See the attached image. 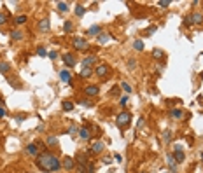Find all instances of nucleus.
<instances>
[{
	"mask_svg": "<svg viewBox=\"0 0 203 173\" xmlns=\"http://www.w3.org/2000/svg\"><path fill=\"white\" fill-rule=\"evenodd\" d=\"M173 157H175V161H177V163H182V161H184L186 159V156H184V152H175V154H173Z\"/></svg>",
	"mask_w": 203,
	"mask_h": 173,
	"instance_id": "obj_26",
	"label": "nucleus"
},
{
	"mask_svg": "<svg viewBox=\"0 0 203 173\" xmlns=\"http://www.w3.org/2000/svg\"><path fill=\"white\" fill-rule=\"evenodd\" d=\"M103 149H105L103 142H95V143H93V147H91V152H93V154H100Z\"/></svg>",
	"mask_w": 203,
	"mask_h": 173,
	"instance_id": "obj_9",
	"label": "nucleus"
},
{
	"mask_svg": "<svg viewBox=\"0 0 203 173\" xmlns=\"http://www.w3.org/2000/svg\"><path fill=\"white\" fill-rule=\"evenodd\" d=\"M27 152L37 157V156H39V147H37L35 143H28V145H27Z\"/></svg>",
	"mask_w": 203,
	"mask_h": 173,
	"instance_id": "obj_12",
	"label": "nucleus"
},
{
	"mask_svg": "<svg viewBox=\"0 0 203 173\" xmlns=\"http://www.w3.org/2000/svg\"><path fill=\"white\" fill-rule=\"evenodd\" d=\"M86 171H88V173H95V166H93L91 163H88V166H86Z\"/></svg>",
	"mask_w": 203,
	"mask_h": 173,
	"instance_id": "obj_41",
	"label": "nucleus"
},
{
	"mask_svg": "<svg viewBox=\"0 0 203 173\" xmlns=\"http://www.w3.org/2000/svg\"><path fill=\"white\" fill-rule=\"evenodd\" d=\"M107 40H109V33H100V35H98V42H100V44H105Z\"/></svg>",
	"mask_w": 203,
	"mask_h": 173,
	"instance_id": "obj_29",
	"label": "nucleus"
},
{
	"mask_svg": "<svg viewBox=\"0 0 203 173\" xmlns=\"http://www.w3.org/2000/svg\"><path fill=\"white\" fill-rule=\"evenodd\" d=\"M75 161H77L79 164H82V166H88V163H89V161H88V156H86V154H79Z\"/></svg>",
	"mask_w": 203,
	"mask_h": 173,
	"instance_id": "obj_15",
	"label": "nucleus"
},
{
	"mask_svg": "<svg viewBox=\"0 0 203 173\" xmlns=\"http://www.w3.org/2000/svg\"><path fill=\"white\" fill-rule=\"evenodd\" d=\"M37 54H39L40 58H46L49 53H47V51H46V47H39V49H37Z\"/></svg>",
	"mask_w": 203,
	"mask_h": 173,
	"instance_id": "obj_32",
	"label": "nucleus"
},
{
	"mask_svg": "<svg viewBox=\"0 0 203 173\" xmlns=\"http://www.w3.org/2000/svg\"><path fill=\"white\" fill-rule=\"evenodd\" d=\"M63 28H65L67 33H70V31L74 30V25H72V21H65V26H63Z\"/></svg>",
	"mask_w": 203,
	"mask_h": 173,
	"instance_id": "obj_31",
	"label": "nucleus"
},
{
	"mask_svg": "<svg viewBox=\"0 0 203 173\" xmlns=\"http://www.w3.org/2000/svg\"><path fill=\"white\" fill-rule=\"evenodd\" d=\"M109 72H111V68H109V65H105V63H100V65L95 68V74H97L98 77H107Z\"/></svg>",
	"mask_w": 203,
	"mask_h": 173,
	"instance_id": "obj_5",
	"label": "nucleus"
},
{
	"mask_svg": "<svg viewBox=\"0 0 203 173\" xmlns=\"http://www.w3.org/2000/svg\"><path fill=\"white\" fill-rule=\"evenodd\" d=\"M102 33V28L98 26V25H95V26L88 28V31H86V35H100Z\"/></svg>",
	"mask_w": 203,
	"mask_h": 173,
	"instance_id": "obj_13",
	"label": "nucleus"
},
{
	"mask_svg": "<svg viewBox=\"0 0 203 173\" xmlns=\"http://www.w3.org/2000/svg\"><path fill=\"white\" fill-rule=\"evenodd\" d=\"M168 5H170V0H159L158 2V7H161V9H165Z\"/></svg>",
	"mask_w": 203,
	"mask_h": 173,
	"instance_id": "obj_35",
	"label": "nucleus"
},
{
	"mask_svg": "<svg viewBox=\"0 0 203 173\" xmlns=\"http://www.w3.org/2000/svg\"><path fill=\"white\" fill-rule=\"evenodd\" d=\"M4 23H7V14H5V12H0V26H2Z\"/></svg>",
	"mask_w": 203,
	"mask_h": 173,
	"instance_id": "obj_37",
	"label": "nucleus"
},
{
	"mask_svg": "<svg viewBox=\"0 0 203 173\" xmlns=\"http://www.w3.org/2000/svg\"><path fill=\"white\" fill-rule=\"evenodd\" d=\"M79 105H82V107H93V102H89V100H81Z\"/></svg>",
	"mask_w": 203,
	"mask_h": 173,
	"instance_id": "obj_38",
	"label": "nucleus"
},
{
	"mask_svg": "<svg viewBox=\"0 0 203 173\" xmlns=\"http://www.w3.org/2000/svg\"><path fill=\"white\" fill-rule=\"evenodd\" d=\"M11 39H12V40H21L23 33L19 30H12V31H11Z\"/></svg>",
	"mask_w": 203,
	"mask_h": 173,
	"instance_id": "obj_19",
	"label": "nucleus"
},
{
	"mask_svg": "<svg viewBox=\"0 0 203 173\" xmlns=\"http://www.w3.org/2000/svg\"><path fill=\"white\" fill-rule=\"evenodd\" d=\"M5 114H7L5 108H4V107H0V117H5Z\"/></svg>",
	"mask_w": 203,
	"mask_h": 173,
	"instance_id": "obj_45",
	"label": "nucleus"
},
{
	"mask_svg": "<svg viewBox=\"0 0 203 173\" xmlns=\"http://www.w3.org/2000/svg\"><path fill=\"white\" fill-rule=\"evenodd\" d=\"M135 63H137V61H135V60H130V63H128V68H130V70H133V68L137 67Z\"/></svg>",
	"mask_w": 203,
	"mask_h": 173,
	"instance_id": "obj_42",
	"label": "nucleus"
},
{
	"mask_svg": "<svg viewBox=\"0 0 203 173\" xmlns=\"http://www.w3.org/2000/svg\"><path fill=\"white\" fill-rule=\"evenodd\" d=\"M133 49L135 51H144V40H135L133 42Z\"/></svg>",
	"mask_w": 203,
	"mask_h": 173,
	"instance_id": "obj_20",
	"label": "nucleus"
},
{
	"mask_svg": "<svg viewBox=\"0 0 203 173\" xmlns=\"http://www.w3.org/2000/svg\"><path fill=\"white\" fill-rule=\"evenodd\" d=\"M163 138H165V142H170V131H165Z\"/></svg>",
	"mask_w": 203,
	"mask_h": 173,
	"instance_id": "obj_44",
	"label": "nucleus"
},
{
	"mask_svg": "<svg viewBox=\"0 0 203 173\" xmlns=\"http://www.w3.org/2000/svg\"><path fill=\"white\" fill-rule=\"evenodd\" d=\"M166 159H168V164H170V166L173 168V166H175V163H177L175 157H173V154H168V156H166Z\"/></svg>",
	"mask_w": 203,
	"mask_h": 173,
	"instance_id": "obj_34",
	"label": "nucleus"
},
{
	"mask_svg": "<svg viewBox=\"0 0 203 173\" xmlns=\"http://www.w3.org/2000/svg\"><path fill=\"white\" fill-rule=\"evenodd\" d=\"M58 11L60 12H67L68 11V4L67 2H58Z\"/></svg>",
	"mask_w": 203,
	"mask_h": 173,
	"instance_id": "obj_24",
	"label": "nucleus"
},
{
	"mask_svg": "<svg viewBox=\"0 0 203 173\" xmlns=\"http://www.w3.org/2000/svg\"><path fill=\"white\" fill-rule=\"evenodd\" d=\"M72 108H74V103H72V102H68V100L63 102V110H65V112H70Z\"/></svg>",
	"mask_w": 203,
	"mask_h": 173,
	"instance_id": "obj_27",
	"label": "nucleus"
},
{
	"mask_svg": "<svg viewBox=\"0 0 203 173\" xmlns=\"http://www.w3.org/2000/svg\"><path fill=\"white\" fill-rule=\"evenodd\" d=\"M79 137L82 138V140H89V138H91V133H89L88 128H81L79 129Z\"/></svg>",
	"mask_w": 203,
	"mask_h": 173,
	"instance_id": "obj_14",
	"label": "nucleus"
},
{
	"mask_svg": "<svg viewBox=\"0 0 203 173\" xmlns=\"http://www.w3.org/2000/svg\"><path fill=\"white\" fill-rule=\"evenodd\" d=\"M84 12H86V7H84V5H81V4H77V5H75V16H79V18H82V16H84Z\"/></svg>",
	"mask_w": 203,
	"mask_h": 173,
	"instance_id": "obj_16",
	"label": "nucleus"
},
{
	"mask_svg": "<svg viewBox=\"0 0 203 173\" xmlns=\"http://www.w3.org/2000/svg\"><path fill=\"white\" fill-rule=\"evenodd\" d=\"M35 164L39 166V170H42V171H58V170L62 168V161L58 159L54 154H51V152H42V154H39Z\"/></svg>",
	"mask_w": 203,
	"mask_h": 173,
	"instance_id": "obj_1",
	"label": "nucleus"
},
{
	"mask_svg": "<svg viewBox=\"0 0 203 173\" xmlns=\"http://www.w3.org/2000/svg\"><path fill=\"white\" fill-rule=\"evenodd\" d=\"M201 159H203V152H201Z\"/></svg>",
	"mask_w": 203,
	"mask_h": 173,
	"instance_id": "obj_50",
	"label": "nucleus"
},
{
	"mask_svg": "<svg viewBox=\"0 0 203 173\" xmlns=\"http://www.w3.org/2000/svg\"><path fill=\"white\" fill-rule=\"evenodd\" d=\"M74 49H77V51H86V49H89L88 40L82 39V37H75L74 39Z\"/></svg>",
	"mask_w": 203,
	"mask_h": 173,
	"instance_id": "obj_4",
	"label": "nucleus"
},
{
	"mask_svg": "<svg viewBox=\"0 0 203 173\" xmlns=\"http://www.w3.org/2000/svg\"><path fill=\"white\" fill-rule=\"evenodd\" d=\"M77 133H79V129L75 128V126H70V128H68V135H70V137H77Z\"/></svg>",
	"mask_w": 203,
	"mask_h": 173,
	"instance_id": "obj_33",
	"label": "nucleus"
},
{
	"mask_svg": "<svg viewBox=\"0 0 203 173\" xmlns=\"http://www.w3.org/2000/svg\"><path fill=\"white\" fill-rule=\"evenodd\" d=\"M200 77H203V72H201V74H200Z\"/></svg>",
	"mask_w": 203,
	"mask_h": 173,
	"instance_id": "obj_49",
	"label": "nucleus"
},
{
	"mask_svg": "<svg viewBox=\"0 0 203 173\" xmlns=\"http://www.w3.org/2000/svg\"><path fill=\"white\" fill-rule=\"evenodd\" d=\"M156 30H158V26H149L146 31H144V35H146V37H151V35H152V33H154Z\"/></svg>",
	"mask_w": 203,
	"mask_h": 173,
	"instance_id": "obj_30",
	"label": "nucleus"
},
{
	"mask_svg": "<svg viewBox=\"0 0 203 173\" xmlns=\"http://www.w3.org/2000/svg\"><path fill=\"white\" fill-rule=\"evenodd\" d=\"M130 121H131V114L130 112H119L117 114V117H116V124L119 126V128H126V126L130 124Z\"/></svg>",
	"mask_w": 203,
	"mask_h": 173,
	"instance_id": "obj_2",
	"label": "nucleus"
},
{
	"mask_svg": "<svg viewBox=\"0 0 203 173\" xmlns=\"http://www.w3.org/2000/svg\"><path fill=\"white\" fill-rule=\"evenodd\" d=\"M16 121H18V123H21V121H25V115H18V117H16Z\"/></svg>",
	"mask_w": 203,
	"mask_h": 173,
	"instance_id": "obj_48",
	"label": "nucleus"
},
{
	"mask_svg": "<svg viewBox=\"0 0 203 173\" xmlns=\"http://www.w3.org/2000/svg\"><path fill=\"white\" fill-rule=\"evenodd\" d=\"M47 56L51 58V60H56V58H58V53H56V51H51V53H49Z\"/></svg>",
	"mask_w": 203,
	"mask_h": 173,
	"instance_id": "obj_43",
	"label": "nucleus"
},
{
	"mask_svg": "<svg viewBox=\"0 0 203 173\" xmlns=\"http://www.w3.org/2000/svg\"><path fill=\"white\" fill-rule=\"evenodd\" d=\"M93 63H97V58H95V56H86V58L82 60V68L91 67Z\"/></svg>",
	"mask_w": 203,
	"mask_h": 173,
	"instance_id": "obj_11",
	"label": "nucleus"
},
{
	"mask_svg": "<svg viewBox=\"0 0 203 173\" xmlns=\"http://www.w3.org/2000/svg\"><path fill=\"white\" fill-rule=\"evenodd\" d=\"M100 88L98 86H88V88H84V93L88 94V96H97Z\"/></svg>",
	"mask_w": 203,
	"mask_h": 173,
	"instance_id": "obj_8",
	"label": "nucleus"
},
{
	"mask_svg": "<svg viewBox=\"0 0 203 173\" xmlns=\"http://www.w3.org/2000/svg\"><path fill=\"white\" fill-rule=\"evenodd\" d=\"M91 74H93V68H91V67L82 68V70H81V77H82V79H84V77H89Z\"/></svg>",
	"mask_w": 203,
	"mask_h": 173,
	"instance_id": "obj_23",
	"label": "nucleus"
},
{
	"mask_svg": "<svg viewBox=\"0 0 203 173\" xmlns=\"http://www.w3.org/2000/svg\"><path fill=\"white\" fill-rule=\"evenodd\" d=\"M203 21V14H200V12H193L191 16H187V18L184 19V25H200V23Z\"/></svg>",
	"mask_w": 203,
	"mask_h": 173,
	"instance_id": "obj_3",
	"label": "nucleus"
},
{
	"mask_svg": "<svg viewBox=\"0 0 203 173\" xmlns=\"http://www.w3.org/2000/svg\"><path fill=\"white\" fill-rule=\"evenodd\" d=\"M170 115H172V117H175V119H181V117H182V110H179V108H173V110L170 112Z\"/></svg>",
	"mask_w": 203,
	"mask_h": 173,
	"instance_id": "obj_28",
	"label": "nucleus"
},
{
	"mask_svg": "<svg viewBox=\"0 0 203 173\" xmlns=\"http://www.w3.org/2000/svg\"><path fill=\"white\" fill-rule=\"evenodd\" d=\"M165 53H163V49H154L152 51V58H156V60H159V58H163Z\"/></svg>",
	"mask_w": 203,
	"mask_h": 173,
	"instance_id": "obj_25",
	"label": "nucleus"
},
{
	"mask_svg": "<svg viewBox=\"0 0 203 173\" xmlns=\"http://www.w3.org/2000/svg\"><path fill=\"white\" fill-rule=\"evenodd\" d=\"M75 166H77V171L79 173H88L86 171V166H82V164H75Z\"/></svg>",
	"mask_w": 203,
	"mask_h": 173,
	"instance_id": "obj_40",
	"label": "nucleus"
},
{
	"mask_svg": "<svg viewBox=\"0 0 203 173\" xmlns=\"http://www.w3.org/2000/svg\"><path fill=\"white\" fill-rule=\"evenodd\" d=\"M114 159H116V163H121V159H123V157H121V154H116Z\"/></svg>",
	"mask_w": 203,
	"mask_h": 173,
	"instance_id": "obj_46",
	"label": "nucleus"
},
{
	"mask_svg": "<svg viewBox=\"0 0 203 173\" xmlns=\"http://www.w3.org/2000/svg\"><path fill=\"white\" fill-rule=\"evenodd\" d=\"M119 93H121V91H119V88H117V86H114V88L111 89V94H116V96H119Z\"/></svg>",
	"mask_w": 203,
	"mask_h": 173,
	"instance_id": "obj_39",
	"label": "nucleus"
},
{
	"mask_svg": "<svg viewBox=\"0 0 203 173\" xmlns=\"http://www.w3.org/2000/svg\"><path fill=\"white\" fill-rule=\"evenodd\" d=\"M121 88H123V91H126V93H131V86H130L128 82H123Z\"/></svg>",
	"mask_w": 203,
	"mask_h": 173,
	"instance_id": "obj_36",
	"label": "nucleus"
},
{
	"mask_svg": "<svg viewBox=\"0 0 203 173\" xmlns=\"http://www.w3.org/2000/svg\"><path fill=\"white\" fill-rule=\"evenodd\" d=\"M49 28H51V25H49V19H40L39 21V30L40 31H49Z\"/></svg>",
	"mask_w": 203,
	"mask_h": 173,
	"instance_id": "obj_10",
	"label": "nucleus"
},
{
	"mask_svg": "<svg viewBox=\"0 0 203 173\" xmlns=\"http://www.w3.org/2000/svg\"><path fill=\"white\" fill-rule=\"evenodd\" d=\"M62 166L65 170H68V171H72V170L75 168V159H72L70 156H65V157H63V161H62Z\"/></svg>",
	"mask_w": 203,
	"mask_h": 173,
	"instance_id": "obj_6",
	"label": "nucleus"
},
{
	"mask_svg": "<svg viewBox=\"0 0 203 173\" xmlns=\"http://www.w3.org/2000/svg\"><path fill=\"white\" fill-rule=\"evenodd\" d=\"M46 145L56 147V145H58V138H56V137H47V138H46Z\"/></svg>",
	"mask_w": 203,
	"mask_h": 173,
	"instance_id": "obj_17",
	"label": "nucleus"
},
{
	"mask_svg": "<svg viewBox=\"0 0 203 173\" xmlns=\"http://www.w3.org/2000/svg\"><path fill=\"white\" fill-rule=\"evenodd\" d=\"M103 163H105V164H111L112 159H111V157H103Z\"/></svg>",
	"mask_w": 203,
	"mask_h": 173,
	"instance_id": "obj_47",
	"label": "nucleus"
},
{
	"mask_svg": "<svg viewBox=\"0 0 203 173\" xmlns=\"http://www.w3.org/2000/svg\"><path fill=\"white\" fill-rule=\"evenodd\" d=\"M27 16H25V14H21V16H16V19H14V23H16V25H25V23H27Z\"/></svg>",
	"mask_w": 203,
	"mask_h": 173,
	"instance_id": "obj_21",
	"label": "nucleus"
},
{
	"mask_svg": "<svg viewBox=\"0 0 203 173\" xmlns=\"http://www.w3.org/2000/svg\"><path fill=\"white\" fill-rule=\"evenodd\" d=\"M11 70V65L7 61H0V74H7Z\"/></svg>",
	"mask_w": 203,
	"mask_h": 173,
	"instance_id": "obj_18",
	"label": "nucleus"
},
{
	"mask_svg": "<svg viewBox=\"0 0 203 173\" xmlns=\"http://www.w3.org/2000/svg\"><path fill=\"white\" fill-rule=\"evenodd\" d=\"M63 63H65L67 67H74L75 65V58L72 53H65L63 54Z\"/></svg>",
	"mask_w": 203,
	"mask_h": 173,
	"instance_id": "obj_7",
	"label": "nucleus"
},
{
	"mask_svg": "<svg viewBox=\"0 0 203 173\" xmlns=\"http://www.w3.org/2000/svg\"><path fill=\"white\" fill-rule=\"evenodd\" d=\"M60 77H62L63 82H70V74H68L67 70H62V72H60Z\"/></svg>",
	"mask_w": 203,
	"mask_h": 173,
	"instance_id": "obj_22",
	"label": "nucleus"
}]
</instances>
